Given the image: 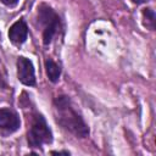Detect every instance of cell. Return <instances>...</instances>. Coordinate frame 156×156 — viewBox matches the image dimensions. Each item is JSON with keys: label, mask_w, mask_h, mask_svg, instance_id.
<instances>
[{"label": "cell", "mask_w": 156, "mask_h": 156, "mask_svg": "<svg viewBox=\"0 0 156 156\" xmlns=\"http://www.w3.org/2000/svg\"><path fill=\"white\" fill-rule=\"evenodd\" d=\"M54 105L56 111V121L62 128L73 133L78 138L88 136L89 128L80 117V115L73 107L68 96H57L54 101Z\"/></svg>", "instance_id": "cell-1"}, {"label": "cell", "mask_w": 156, "mask_h": 156, "mask_svg": "<svg viewBox=\"0 0 156 156\" xmlns=\"http://www.w3.org/2000/svg\"><path fill=\"white\" fill-rule=\"evenodd\" d=\"M52 141V133L49 128L45 118L37 113L33 117L32 126L28 130V144L30 147H41L44 144Z\"/></svg>", "instance_id": "cell-2"}, {"label": "cell", "mask_w": 156, "mask_h": 156, "mask_svg": "<svg viewBox=\"0 0 156 156\" xmlns=\"http://www.w3.org/2000/svg\"><path fill=\"white\" fill-rule=\"evenodd\" d=\"M38 20L39 23L44 26L43 43L44 45H49L60 27V17L51 7L46 5H41L38 11Z\"/></svg>", "instance_id": "cell-3"}, {"label": "cell", "mask_w": 156, "mask_h": 156, "mask_svg": "<svg viewBox=\"0 0 156 156\" xmlns=\"http://www.w3.org/2000/svg\"><path fill=\"white\" fill-rule=\"evenodd\" d=\"M17 78L22 84L27 87L35 85V73L33 62L24 56H20L17 58Z\"/></svg>", "instance_id": "cell-4"}, {"label": "cell", "mask_w": 156, "mask_h": 156, "mask_svg": "<svg viewBox=\"0 0 156 156\" xmlns=\"http://www.w3.org/2000/svg\"><path fill=\"white\" fill-rule=\"evenodd\" d=\"M21 127V121L18 115L10 108H0V133L2 135H9Z\"/></svg>", "instance_id": "cell-5"}, {"label": "cell", "mask_w": 156, "mask_h": 156, "mask_svg": "<svg viewBox=\"0 0 156 156\" xmlns=\"http://www.w3.org/2000/svg\"><path fill=\"white\" fill-rule=\"evenodd\" d=\"M27 37H28V27L23 20L16 21L9 29V39L16 45L23 44Z\"/></svg>", "instance_id": "cell-6"}, {"label": "cell", "mask_w": 156, "mask_h": 156, "mask_svg": "<svg viewBox=\"0 0 156 156\" xmlns=\"http://www.w3.org/2000/svg\"><path fill=\"white\" fill-rule=\"evenodd\" d=\"M45 69H46V74H48L49 80L52 83H56L61 76V67L55 61H52L51 58H48L45 61Z\"/></svg>", "instance_id": "cell-7"}, {"label": "cell", "mask_w": 156, "mask_h": 156, "mask_svg": "<svg viewBox=\"0 0 156 156\" xmlns=\"http://www.w3.org/2000/svg\"><path fill=\"white\" fill-rule=\"evenodd\" d=\"M143 16H144V24L146 28L154 29L155 28V11L150 7L143 10Z\"/></svg>", "instance_id": "cell-8"}, {"label": "cell", "mask_w": 156, "mask_h": 156, "mask_svg": "<svg viewBox=\"0 0 156 156\" xmlns=\"http://www.w3.org/2000/svg\"><path fill=\"white\" fill-rule=\"evenodd\" d=\"M1 2L6 6H15V5H17L18 0H1Z\"/></svg>", "instance_id": "cell-9"}, {"label": "cell", "mask_w": 156, "mask_h": 156, "mask_svg": "<svg viewBox=\"0 0 156 156\" xmlns=\"http://www.w3.org/2000/svg\"><path fill=\"white\" fill-rule=\"evenodd\" d=\"M52 155H69L68 151H51Z\"/></svg>", "instance_id": "cell-10"}, {"label": "cell", "mask_w": 156, "mask_h": 156, "mask_svg": "<svg viewBox=\"0 0 156 156\" xmlns=\"http://www.w3.org/2000/svg\"><path fill=\"white\" fill-rule=\"evenodd\" d=\"M134 4H136V5H141V4H145V2H147L149 0H132Z\"/></svg>", "instance_id": "cell-11"}]
</instances>
